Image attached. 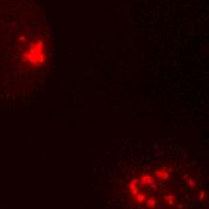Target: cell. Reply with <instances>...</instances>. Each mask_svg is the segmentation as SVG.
<instances>
[{
    "mask_svg": "<svg viewBox=\"0 0 209 209\" xmlns=\"http://www.w3.org/2000/svg\"><path fill=\"white\" fill-rule=\"evenodd\" d=\"M136 200L141 203V202H143V201H146V195L144 194H137V196H136Z\"/></svg>",
    "mask_w": 209,
    "mask_h": 209,
    "instance_id": "1",
    "label": "cell"
}]
</instances>
